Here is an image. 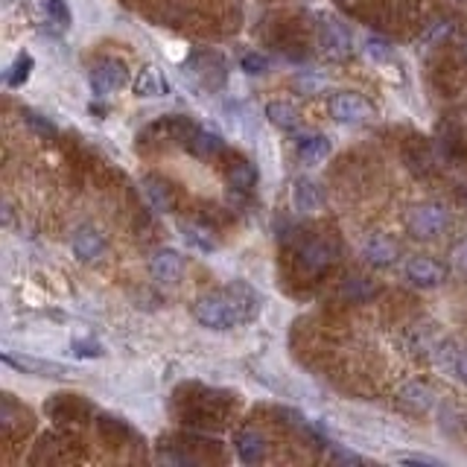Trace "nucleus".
<instances>
[{"label":"nucleus","mask_w":467,"mask_h":467,"mask_svg":"<svg viewBox=\"0 0 467 467\" xmlns=\"http://www.w3.org/2000/svg\"><path fill=\"white\" fill-rule=\"evenodd\" d=\"M73 348V354L76 357H85V359H91V357H102V345L100 342H91V339H80V342H73L71 345Z\"/></svg>","instance_id":"c85d7f7f"},{"label":"nucleus","mask_w":467,"mask_h":467,"mask_svg":"<svg viewBox=\"0 0 467 467\" xmlns=\"http://www.w3.org/2000/svg\"><path fill=\"white\" fill-rule=\"evenodd\" d=\"M44 12L56 27H71V9L64 0H44Z\"/></svg>","instance_id":"393cba45"},{"label":"nucleus","mask_w":467,"mask_h":467,"mask_svg":"<svg viewBox=\"0 0 467 467\" xmlns=\"http://www.w3.org/2000/svg\"><path fill=\"white\" fill-rule=\"evenodd\" d=\"M400 397H404L406 404H412L415 409H430L433 406V392L426 386H421V383L404 386V388H400Z\"/></svg>","instance_id":"4be33fe9"},{"label":"nucleus","mask_w":467,"mask_h":467,"mask_svg":"<svg viewBox=\"0 0 467 467\" xmlns=\"http://www.w3.org/2000/svg\"><path fill=\"white\" fill-rule=\"evenodd\" d=\"M33 68H35L33 56H30V53H21L15 62L9 64V71H6V85H9V88H21L24 82L30 80Z\"/></svg>","instance_id":"412c9836"},{"label":"nucleus","mask_w":467,"mask_h":467,"mask_svg":"<svg viewBox=\"0 0 467 467\" xmlns=\"http://www.w3.org/2000/svg\"><path fill=\"white\" fill-rule=\"evenodd\" d=\"M24 117H27V123L35 129L38 135H56V126L50 123V120H44L42 114H35V111H24Z\"/></svg>","instance_id":"cd10ccee"},{"label":"nucleus","mask_w":467,"mask_h":467,"mask_svg":"<svg viewBox=\"0 0 467 467\" xmlns=\"http://www.w3.org/2000/svg\"><path fill=\"white\" fill-rule=\"evenodd\" d=\"M400 462H404V464H438L435 459H426V456H404Z\"/></svg>","instance_id":"7c9ffc66"},{"label":"nucleus","mask_w":467,"mask_h":467,"mask_svg":"<svg viewBox=\"0 0 467 467\" xmlns=\"http://www.w3.org/2000/svg\"><path fill=\"white\" fill-rule=\"evenodd\" d=\"M106 234L94 225H80L73 231V240H71V249H73V257L80 263H94L100 261L102 254H106Z\"/></svg>","instance_id":"423d86ee"},{"label":"nucleus","mask_w":467,"mask_h":467,"mask_svg":"<svg viewBox=\"0 0 467 467\" xmlns=\"http://www.w3.org/2000/svg\"><path fill=\"white\" fill-rule=\"evenodd\" d=\"M234 447H237V456L245 464H257L266 459V438L257 430H243L237 435V441H234Z\"/></svg>","instance_id":"4468645a"},{"label":"nucleus","mask_w":467,"mask_h":467,"mask_svg":"<svg viewBox=\"0 0 467 467\" xmlns=\"http://www.w3.org/2000/svg\"><path fill=\"white\" fill-rule=\"evenodd\" d=\"M193 155H199V158H211V155H219L223 152V138L214 135V132H207V129H193V135L187 138V144H185Z\"/></svg>","instance_id":"f3484780"},{"label":"nucleus","mask_w":467,"mask_h":467,"mask_svg":"<svg viewBox=\"0 0 467 467\" xmlns=\"http://www.w3.org/2000/svg\"><path fill=\"white\" fill-rule=\"evenodd\" d=\"M450 225V216L441 205H418L406 216V228L418 240H435Z\"/></svg>","instance_id":"20e7f679"},{"label":"nucleus","mask_w":467,"mask_h":467,"mask_svg":"<svg viewBox=\"0 0 467 467\" xmlns=\"http://www.w3.org/2000/svg\"><path fill=\"white\" fill-rule=\"evenodd\" d=\"M333 152V144L328 135H307L298 138V158L304 167H319Z\"/></svg>","instance_id":"f8f14e48"},{"label":"nucleus","mask_w":467,"mask_h":467,"mask_svg":"<svg viewBox=\"0 0 467 467\" xmlns=\"http://www.w3.org/2000/svg\"><path fill=\"white\" fill-rule=\"evenodd\" d=\"M336 261H339V243H336V237H310L298 249V266L310 272V275L330 269Z\"/></svg>","instance_id":"f03ea898"},{"label":"nucleus","mask_w":467,"mask_h":467,"mask_svg":"<svg viewBox=\"0 0 467 467\" xmlns=\"http://www.w3.org/2000/svg\"><path fill=\"white\" fill-rule=\"evenodd\" d=\"M362 257H366L368 266L386 269L397 261V245L388 237H383V234H371V237L362 243Z\"/></svg>","instance_id":"9d476101"},{"label":"nucleus","mask_w":467,"mask_h":467,"mask_svg":"<svg viewBox=\"0 0 467 467\" xmlns=\"http://www.w3.org/2000/svg\"><path fill=\"white\" fill-rule=\"evenodd\" d=\"M292 205H295V211H301V214H316V211H321L324 196H321V190H319L316 181L298 178L295 187H292Z\"/></svg>","instance_id":"ddd939ff"},{"label":"nucleus","mask_w":467,"mask_h":467,"mask_svg":"<svg viewBox=\"0 0 467 467\" xmlns=\"http://www.w3.org/2000/svg\"><path fill=\"white\" fill-rule=\"evenodd\" d=\"M181 231H185V240H187V245H193V249H199V252H214L216 249V240H214L211 228H205L199 223H187Z\"/></svg>","instance_id":"aec40b11"},{"label":"nucleus","mask_w":467,"mask_h":467,"mask_svg":"<svg viewBox=\"0 0 467 467\" xmlns=\"http://www.w3.org/2000/svg\"><path fill=\"white\" fill-rule=\"evenodd\" d=\"M261 310V298L245 283H234L223 292L202 295L193 304V319L207 330H234L240 321H249Z\"/></svg>","instance_id":"f257e3e1"},{"label":"nucleus","mask_w":467,"mask_h":467,"mask_svg":"<svg viewBox=\"0 0 467 467\" xmlns=\"http://www.w3.org/2000/svg\"><path fill=\"white\" fill-rule=\"evenodd\" d=\"M366 56L371 59V62H392L395 59V47L386 42V38H377V35H371V38H366Z\"/></svg>","instance_id":"5701e85b"},{"label":"nucleus","mask_w":467,"mask_h":467,"mask_svg":"<svg viewBox=\"0 0 467 467\" xmlns=\"http://www.w3.org/2000/svg\"><path fill=\"white\" fill-rule=\"evenodd\" d=\"M456 371H459V377L467 383V350H462V357H459V362H456Z\"/></svg>","instance_id":"2f4dec72"},{"label":"nucleus","mask_w":467,"mask_h":467,"mask_svg":"<svg viewBox=\"0 0 467 467\" xmlns=\"http://www.w3.org/2000/svg\"><path fill=\"white\" fill-rule=\"evenodd\" d=\"M295 88H304V91H319V88H321V80H304V76H298V80H295Z\"/></svg>","instance_id":"c756f323"},{"label":"nucleus","mask_w":467,"mask_h":467,"mask_svg":"<svg viewBox=\"0 0 467 467\" xmlns=\"http://www.w3.org/2000/svg\"><path fill=\"white\" fill-rule=\"evenodd\" d=\"M129 85V68L120 59H102L94 71H91V91L94 97H111L114 91Z\"/></svg>","instance_id":"39448f33"},{"label":"nucleus","mask_w":467,"mask_h":467,"mask_svg":"<svg viewBox=\"0 0 467 467\" xmlns=\"http://www.w3.org/2000/svg\"><path fill=\"white\" fill-rule=\"evenodd\" d=\"M266 117H269L272 126L281 129V132H292V129H298V123H301V114H298V109L292 106V102H283V100L269 102Z\"/></svg>","instance_id":"dca6fc26"},{"label":"nucleus","mask_w":467,"mask_h":467,"mask_svg":"<svg viewBox=\"0 0 467 467\" xmlns=\"http://www.w3.org/2000/svg\"><path fill=\"white\" fill-rule=\"evenodd\" d=\"M170 91V85H167V80L158 73V68H147L140 71L138 82H135V94L138 97H161Z\"/></svg>","instance_id":"6ab92c4d"},{"label":"nucleus","mask_w":467,"mask_h":467,"mask_svg":"<svg viewBox=\"0 0 467 467\" xmlns=\"http://www.w3.org/2000/svg\"><path fill=\"white\" fill-rule=\"evenodd\" d=\"M374 292H377V287L366 278H350L342 287V295L350 298V301H366V298H371Z\"/></svg>","instance_id":"b1692460"},{"label":"nucleus","mask_w":467,"mask_h":467,"mask_svg":"<svg viewBox=\"0 0 467 467\" xmlns=\"http://www.w3.org/2000/svg\"><path fill=\"white\" fill-rule=\"evenodd\" d=\"M450 263H453V269H456L462 278H467V237L459 240V243L450 249Z\"/></svg>","instance_id":"bb28decb"},{"label":"nucleus","mask_w":467,"mask_h":467,"mask_svg":"<svg viewBox=\"0 0 467 467\" xmlns=\"http://www.w3.org/2000/svg\"><path fill=\"white\" fill-rule=\"evenodd\" d=\"M185 272V257L176 249H158L149 257V275L158 283H176Z\"/></svg>","instance_id":"1a4fd4ad"},{"label":"nucleus","mask_w":467,"mask_h":467,"mask_svg":"<svg viewBox=\"0 0 467 467\" xmlns=\"http://www.w3.org/2000/svg\"><path fill=\"white\" fill-rule=\"evenodd\" d=\"M404 272H406V281H412L415 287H421V290H435L447 278L444 266H441L438 261H433V257H424V254L409 257Z\"/></svg>","instance_id":"0eeeda50"},{"label":"nucleus","mask_w":467,"mask_h":467,"mask_svg":"<svg viewBox=\"0 0 467 467\" xmlns=\"http://www.w3.org/2000/svg\"><path fill=\"white\" fill-rule=\"evenodd\" d=\"M240 68L245 71V73H266L269 68H272V62L263 56V53H245L243 59H240Z\"/></svg>","instance_id":"a878e982"},{"label":"nucleus","mask_w":467,"mask_h":467,"mask_svg":"<svg viewBox=\"0 0 467 467\" xmlns=\"http://www.w3.org/2000/svg\"><path fill=\"white\" fill-rule=\"evenodd\" d=\"M228 185H231V190H237V193H252L254 185H257V170L249 161H234L228 167Z\"/></svg>","instance_id":"a211bd4d"},{"label":"nucleus","mask_w":467,"mask_h":467,"mask_svg":"<svg viewBox=\"0 0 467 467\" xmlns=\"http://www.w3.org/2000/svg\"><path fill=\"white\" fill-rule=\"evenodd\" d=\"M328 109H330L333 120L345 123V126H362L374 117L371 102L366 97L354 94V91H339V94H333L330 102H328Z\"/></svg>","instance_id":"7ed1b4c3"},{"label":"nucleus","mask_w":467,"mask_h":467,"mask_svg":"<svg viewBox=\"0 0 467 467\" xmlns=\"http://www.w3.org/2000/svg\"><path fill=\"white\" fill-rule=\"evenodd\" d=\"M144 193H147V199L152 202L155 211H161V214H170L173 207H176V199H173V187L167 185L164 178L158 176H147L144 178Z\"/></svg>","instance_id":"2eb2a0df"},{"label":"nucleus","mask_w":467,"mask_h":467,"mask_svg":"<svg viewBox=\"0 0 467 467\" xmlns=\"http://www.w3.org/2000/svg\"><path fill=\"white\" fill-rule=\"evenodd\" d=\"M319 44H321V53L328 59L342 62L345 56H350V35L342 27L339 21H324L319 27Z\"/></svg>","instance_id":"6e6552de"},{"label":"nucleus","mask_w":467,"mask_h":467,"mask_svg":"<svg viewBox=\"0 0 467 467\" xmlns=\"http://www.w3.org/2000/svg\"><path fill=\"white\" fill-rule=\"evenodd\" d=\"M4 362L12 368H18L24 374H35V377H68V368L59 366V362L50 359H35V357H15V354H4Z\"/></svg>","instance_id":"9b49d317"}]
</instances>
